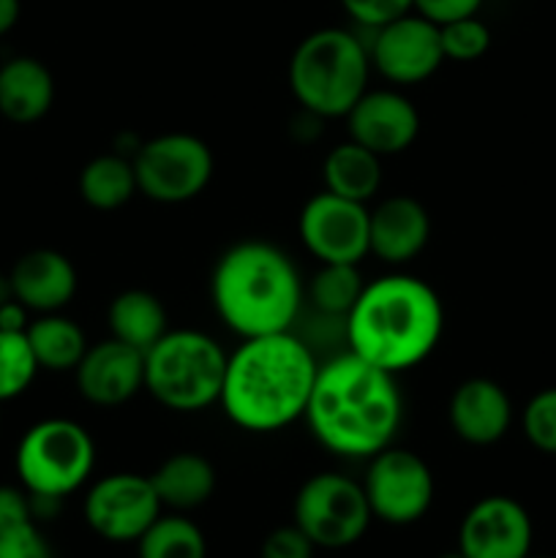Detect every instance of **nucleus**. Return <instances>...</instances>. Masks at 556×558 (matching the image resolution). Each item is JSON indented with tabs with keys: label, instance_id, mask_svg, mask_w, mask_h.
I'll return each instance as SVG.
<instances>
[{
	"label": "nucleus",
	"instance_id": "nucleus-1",
	"mask_svg": "<svg viewBox=\"0 0 556 558\" xmlns=\"http://www.w3.org/2000/svg\"><path fill=\"white\" fill-rule=\"evenodd\" d=\"M403 398L396 374L347 352L319 365L305 423L325 450L341 458H374L396 439Z\"/></svg>",
	"mask_w": 556,
	"mask_h": 558
},
{
	"label": "nucleus",
	"instance_id": "nucleus-2",
	"mask_svg": "<svg viewBox=\"0 0 556 558\" xmlns=\"http://www.w3.org/2000/svg\"><path fill=\"white\" fill-rule=\"evenodd\" d=\"M319 363L292 330L243 338L223 374V414L251 434H273L305 417Z\"/></svg>",
	"mask_w": 556,
	"mask_h": 558
},
{
	"label": "nucleus",
	"instance_id": "nucleus-3",
	"mask_svg": "<svg viewBox=\"0 0 556 558\" xmlns=\"http://www.w3.org/2000/svg\"><path fill=\"white\" fill-rule=\"evenodd\" d=\"M343 327L349 352L398 376L434 352L445 330V308L434 287L392 272L365 283Z\"/></svg>",
	"mask_w": 556,
	"mask_h": 558
},
{
	"label": "nucleus",
	"instance_id": "nucleus-4",
	"mask_svg": "<svg viewBox=\"0 0 556 558\" xmlns=\"http://www.w3.org/2000/svg\"><path fill=\"white\" fill-rule=\"evenodd\" d=\"M218 319L240 338L287 332L305 300L303 278L287 251L262 240H245L218 256L210 276Z\"/></svg>",
	"mask_w": 556,
	"mask_h": 558
},
{
	"label": "nucleus",
	"instance_id": "nucleus-5",
	"mask_svg": "<svg viewBox=\"0 0 556 558\" xmlns=\"http://www.w3.org/2000/svg\"><path fill=\"white\" fill-rule=\"evenodd\" d=\"M368 47L343 27L309 33L289 58V90L300 109L319 120L347 118L368 90Z\"/></svg>",
	"mask_w": 556,
	"mask_h": 558
},
{
	"label": "nucleus",
	"instance_id": "nucleus-6",
	"mask_svg": "<svg viewBox=\"0 0 556 558\" xmlns=\"http://www.w3.org/2000/svg\"><path fill=\"white\" fill-rule=\"evenodd\" d=\"M229 354L200 330H169L145 352V390L169 412H202L221 398Z\"/></svg>",
	"mask_w": 556,
	"mask_h": 558
},
{
	"label": "nucleus",
	"instance_id": "nucleus-7",
	"mask_svg": "<svg viewBox=\"0 0 556 558\" xmlns=\"http://www.w3.org/2000/svg\"><path fill=\"white\" fill-rule=\"evenodd\" d=\"M96 463V445L85 425L65 417L41 420L20 439L16 474L27 494L65 499L87 483Z\"/></svg>",
	"mask_w": 556,
	"mask_h": 558
},
{
	"label": "nucleus",
	"instance_id": "nucleus-8",
	"mask_svg": "<svg viewBox=\"0 0 556 558\" xmlns=\"http://www.w3.org/2000/svg\"><path fill=\"white\" fill-rule=\"evenodd\" d=\"M140 194L158 205H183L210 185L216 158L200 136L172 131L142 142L134 153Z\"/></svg>",
	"mask_w": 556,
	"mask_h": 558
},
{
	"label": "nucleus",
	"instance_id": "nucleus-9",
	"mask_svg": "<svg viewBox=\"0 0 556 558\" xmlns=\"http://www.w3.org/2000/svg\"><path fill=\"white\" fill-rule=\"evenodd\" d=\"M371 518L363 483L347 474H314L294 496V526L303 529L316 548H349L368 532Z\"/></svg>",
	"mask_w": 556,
	"mask_h": 558
},
{
	"label": "nucleus",
	"instance_id": "nucleus-10",
	"mask_svg": "<svg viewBox=\"0 0 556 558\" xmlns=\"http://www.w3.org/2000/svg\"><path fill=\"white\" fill-rule=\"evenodd\" d=\"M363 490L371 515L392 526H409L431 510L434 474L418 452L390 445L368 458Z\"/></svg>",
	"mask_w": 556,
	"mask_h": 558
},
{
	"label": "nucleus",
	"instance_id": "nucleus-11",
	"mask_svg": "<svg viewBox=\"0 0 556 558\" xmlns=\"http://www.w3.org/2000/svg\"><path fill=\"white\" fill-rule=\"evenodd\" d=\"M300 240L319 265H360L368 251V207L319 191L303 205L298 218Z\"/></svg>",
	"mask_w": 556,
	"mask_h": 558
},
{
	"label": "nucleus",
	"instance_id": "nucleus-12",
	"mask_svg": "<svg viewBox=\"0 0 556 558\" xmlns=\"http://www.w3.org/2000/svg\"><path fill=\"white\" fill-rule=\"evenodd\" d=\"M150 477L134 472L107 474L85 496V521L109 543H136L161 515Z\"/></svg>",
	"mask_w": 556,
	"mask_h": 558
},
{
	"label": "nucleus",
	"instance_id": "nucleus-13",
	"mask_svg": "<svg viewBox=\"0 0 556 558\" xmlns=\"http://www.w3.org/2000/svg\"><path fill=\"white\" fill-rule=\"evenodd\" d=\"M371 65L392 85H420L445 63L439 25L418 11L376 27L368 47Z\"/></svg>",
	"mask_w": 556,
	"mask_h": 558
},
{
	"label": "nucleus",
	"instance_id": "nucleus-14",
	"mask_svg": "<svg viewBox=\"0 0 556 558\" xmlns=\"http://www.w3.org/2000/svg\"><path fill=\"white\" fill-rule=\"evenodd\" d=\"M532 518L510 496H485L469 507L458 529V550L467 558H527Z\"/></svg>",
	"mask_w": 556,
	"mask_h": 558
},
{
	"label": "nucleus",
	"instance_id": "nucleus-15",
	"mask_svg": "<svg viewBox=\"0 0 556 558\" xmlns=\"http://www.w3.org/2000/svg\"><path fill=\"white\" fill-rule=\"evenodd\" d=\"M347 123L349 140L379 158L409 150L420 134L418 109L398 90H365L347 112Z\"/></svg>",
	"mask_w": 556,
	"mask_h": 558
},
{
	"label": "nucleus",
	"instance_id": "nucleus-16",
	"mask_svg": "<svg viewBox=\"0 0 556 558\" xmlns=\"http://www.w3.org/2000/svg\"><path fill=\"white\" fill-rule=\"evenodd\" d=\"M76 390L93 407H123L136 392L145 390V352L107 338L87 347L76 365Z\"/></svg>",
	"mask_w": 556,
	"mask_h": 558
},
{
	"label": "nucleus",
	"instance_id": "nucleus-17",
	"mask_svg": "<svg viewBox=\"0 0 556 558\" xmlns=\"http://www.w3.org/2000/svg\"><path fill=\"white\" fill-rule=\"evenodd\" d=\"M452 434L472 447H491L507 436L512 425V401L505 387L485 376L461 381L447 403Z\"/></svg>",
	"mask_w": 556,
	"mask_h": 558
},
{
	"label": "nucleus",
	"instance_id": "nucleus-18",
	"mask_svg": "<svg viewBox=\"0 0 556 558\" xmlns=\"http://www.w3.org/2000/svg\"><path fill=\"white\" fill-rule=\"evenodd\" d=\"M431 240V216L414 196H387L368 210V251L387 265H407Z\"/></svg>",
	"mask_w": 556,
	"mask_h": 558
},
{
	"label": "nucleus",
	"instance_id": "nucleus-19",
	"mask_svg": "<svg viewBox=\"0 0 556 558\" xmlns=\"http://www.w3.org/2000/svg\"><path fill=\"white\" fill-rule=\"evenodd\" d=\"M14 298L31 314H58L76 294V267L55 248H33L9 272Z\"/></svg>",
	"mask_w": 556,
	"mask_h": 558
},
{
	"label": "nucleus",
	"instance_id": "nucleus-20",
	"mask_svg": "<svg viewBox=\"0 0 556 558\" xmlns=\"http://www.w3.org/2000/svg\"><path fill=\"white\" fill-rule=\"evenodd\" d=\"M52 71L36 58H11L0 65V114L16 125L41 120L52 109Z\"/></svg>",
	"mask_w": 556,
	"mask_h": 558
},
{
	"label": "nucleus",
	"instance_id": "nucleus-21",
	"mask_svg": "<svg viewBox=\"0 0 556 558\" xmlns=\"http://www.w3.org/2000/svg\"><path fill=\"white\" fill-rule=\"evenodd\" d=\"M161 507L189 512L205 505L216 490V466L200 452H174L150 474Z\"/></svg>",
	"mask_w": 556,
	"mask_h": 558
},
{
	"label": "nucleus",
	"instance_id": "nucleus-22",
	"mask_svg": "<svg viewBox=\"0 0 556 558\" xmlns=\"http://www.w3.org/2000/svg\"><path fill=\"white\" fill-rule=\"evenodd\" d=\"M109 332L118 341L147 352L169 332V316L161 300L147 289H125L109 303Z\"/></svg>",
	"mask_w": 556,
	"mask_h": 558
},
{
	"label": "nucleus",
	"instance_id": "nucleus-23",
	"mask_svg": "<svg viewBox=\"0 0 556 558\" xmlns=\"http://www.w3.org/2000/svg\"><path fill=\"white\" fill-rule=\"evenodd\" d=\"M322 178H325V191L368 205L382 189V158L368 147L347 140L325 156Z\"/></svg>",
	"mask_w": 556,
	"mask_h": 558
},
{
	"label": "nucleus",
	"instance_id": "nucleus-24",
	"mask_svg": "<svg viewBox=\"0 0 556 558\" xmlns=\"http://www.w3.org/2000/svg\"><path fill=\"white\" fill-rule=\"evenodd\" d=\"M27 343L33 349L38 368L44 371H76L87 352L85 330L74 319L58 314H38V319H31L25 330Z\"/></svg>",
	"mask_w": 556,
	"mask_h": 558
},
{
	"label": "nucleus",
	"instance_id": "nucleus-25",
	"mask_svg": "<svg viewBox=\"0 0 556 558\" xmlns=\"http://www.w3.org/2000/svg\"><path fill=\"white\" fill-rule=\"evenodd\" d=\"M134 194H140L134 158H125L120 153H104L82 167L80 196L93 210H118V207L129 205Z\"/></svg>",
	"mask_w": 556,
	"mask_h": 558
},
{
	"label": "nucleus",
	"instance_id": "nucleus-26",
	"mask_svg": "<svg viewBox=\"0 0 556 558\" xmlns=\"http://www.w3.org/2000/svg\"><path fill=\"white\" fill-rule=\"evenodd\" d=\"M363 289L360 265H322L305 287V300L314 305L316 314L347 322Z\"/></svg>",
	"mask_w": 556,
	"mask_h": 558
},
{
	"label": "nucleus",
	"instance_id": "nucleus-27",
	"mask_svg": "<svg viewBox=\"0 0 556 558\" xmlns=\"http://www.w3.org/2000/svg\"><path fill=\"white\" fill-rule=\"evenodd\" d=\"M140 558H207L205 534L183 512L158 515L156 523L136 539Z\"/></svg>",
	"mask_w": 556,
	"mask_h": 558
},
{
	"label": "nucleus",
	"instance_id": "nucleus-28",
	"mask_svg": "<svg viewBox=\"0 0 556 558\" xmlns=\"http://www.w3.org/2000/svg\"><path fill=\"white\" fill-rule=\"evenodd\" d=\"M38 363L25 332L0 330V403L22 396L38 374Z\"/></svg>",
	"mask_w": 556,
	"mask_h": 558
},
{
	"label": "nucleus",
	"instance_id": "nucleus-29",
	"mask_svg": "<svg viewBox=\"0 0 556 558\" xmlns=\"http://www.w3.org/2000/svg\"><path fill=\"white\" fill-rule=\"evenodd\" d=\"M442 33V52L445 60H456V63H474L483 58L491 49V31L478 14L463 16V20L447 22L439 25Z\"/></svg>",
	"mask_w": 556,
	"mask_h": 558
},
{
	"label": "nucleus",
	"instance_id": "nucleus-30",
	"mask_svg": "<svg viewBox=\"0 0 556 558\" xmlns=\"http://www.w3.org/2000/svg\"><path fill=\"white\" fill-rule=\"evenodd\" d=\"M521 428L534 450L556 456V387H545L529 398L521 412Z\"/></svg>",
	"mask_w": 556,
	"mask_h": 558
},
{
	"label": "nucleus",
	"instance_id": "nucleus-31",
	"mask_svg": "<svg viewBox=\"0 0 556 558\" xmlns=\"http://www.w3.org/2000/svg\"><path fill=\"white\" fill-rule=\"evenodd\" d=\"M341 5L360 27H368V31H376L414 11V0H341Z\"/></svg>",
	"mask_w": 556,
	"mask_h": 558
},
{
	"label": "nucleus",
	"instance_id": "nucleus-32",
	"mask_svg": "<svg viewBox=\"0 0 556 558\" xmlns=\"http://www.w3.org/2000/svg\"><path fill=\"white\" fill-rule=\"evenodd\" d=\"M0 558H52V548L36 523H25L0 532Z\"/></svg>",
	"mask_w": 556,
	"mask_h": 558
},
{
	"label": "nucleus",
	"instance_id": "nucleus-33",
	"mask_svg": "<svg viewBox=\"0 0 556 558\" xmlns=\"http://www.w3.org/2000/svg\"><path fill=\"white\" fill-rule=\"evenodd\" d=\"M316 545L300 526L273 529L262 543V558H314Z\"/></svg>",
	"mask_w": 556,
	"mask_h": 558
},
{
	"label": "nucleus",
	"instance_id": "nucleus-34",
	"mask_svg": "<svg viewBox=\"0 0 556 558\" xmlns=\"http://www.w3.org/2000/svg\"><path fill=\"white\" fill-rule=\"evenodd\" d=\"M483 5V0H414V11L434 25H447V22L474 16Z\"/></svg>",
	"mask_w": 556,
	"mask_h": 558
},
{
	"label": "nucleus",
	"instance_id": "nucleus-35",
	"mask_svg": "<svg viewBox=\"0 0 556 558\" xmlns=\"http://www.w3.org/2000/svg\"><path fill=\"white\" fill-rule=\"evenodd\" d=\"M25 523H36L33 521L31 496H27V490L0 485V532L25 526Z\"/></svg>",
	"mask_w": 556,
	"mask_h": 558
},
{
	"label": "nucleus",
	"instance_id": "nucleus-36",
	"mask_svg": "<svg viewBox=\"0 0 556 558\" xmlns=\"http://www.w3.org/2000/svg\"><path fill=\"white\" fill-rule=\"evenodd\" d=\"M31 325V311L20 303V300H9L0 305V330L5 332H25Z\"/></svg>",
	"mask_w": 556,
	"mask_h": 558
},
{
	"label": "nucleus",
	"instance_id": "nucleus-37",
	"mask_svg": "<svg viewBox=\"0 0 556 558\" xmlns=\"http://www.w3.org/2000/svg\"><path fill=\"white\" fill-rule=\"evenodd\" d=\"M20 0H0V36L11 31L20 20Z\"/></svg>",
	"mask_w": 556,
	"mask_h": 558
},
{
	"label": "nucleus",
	"instance_id": "nucleus-38",
	"mask_svg": "<svg viewBox=\"0 0 556 558\" xmlns=\"http://www.w3.org/2000/svg\"><path fill=\"white\" fill-rule=\"evenodd\" d=\"M9 300H14V289H11V278L0 272V305H5Z\"/></svg>",
	"mask_w": 556,
	"mask_h": 558
},
{
	"label": "nucleus",
	"instance_id": "nucleus-39",
	"mask_svg": "<svg viewBox=\"0 0 556 558\" xmlns=\"http://www.w3.org/2000/svg\"><path fill=\"white\" fill-rule=\"evenodd\" d=\"M436 558H467V556H463L461 550L456 548V550H447V554H442V556H436Z\"/></svg>",
	"mask_w": 556,
	"mask_h": 558
},
{
	"label": "nucleus",
	"instance_id": "nucleus-40",
	"mask_svg": "<svg viewBox=\"0 0 556 558\" xmlns=\"http://www.w3.org/2000/svg\"><path fill=\"white\" fill-rule=\"evenodd\" d=\"M527 558H545V556H532V554H529Z\"/></svg>",
	"mask_w": 556,
	"mask_h": 558
}]
</instances>
